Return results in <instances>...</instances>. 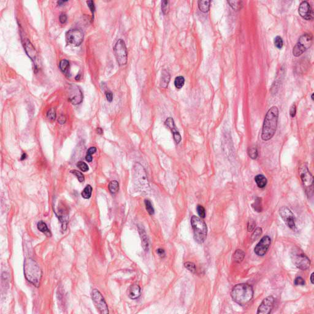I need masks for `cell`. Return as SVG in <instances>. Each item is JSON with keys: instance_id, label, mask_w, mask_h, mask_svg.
Here are the masks:
<instances>
[{"instance_id": "obj_1", "label": "cell", "mask_w": 314, "mask_h": 314, "mask_svg": "<svg viewBox=\"0 0 314 314\" xmlns=\"http://www.w3.org/2000/svg\"><path fill=\"white\" fill-rule=\"evenodd\" d=\"M279 109L277 107L273 106L267 113L263 125L261 138L263 141L270 140L275 134L277 127Z\"/></svg>"}, {"instance_id": "obj_2", "label": "cell", "mask_w": 314, "mask_h": 314, "mask_svg": "<svg viewBox=\"0 0 314 314\" xmlns=\"http://www.w3.org/2000/svg\"><path fill=\"white\" fill-rule=\"evenodd\" d=\"M231 296L235 303L243 305L252 300L253 289L247 283H239L233 288L231 291Z\"/></svg>"}, {"instance_id": "obj_3", "label": "cell", "mask_w": 314, "mask_h": 314, "mask_svg": "<svg viewBox=\"0 0 314 314\" xmlns=\"http://www.w3.org/2000/svg\"><path fill=\"white\" fill-rule=\"evenodd\" d=\"M24 274L27 280L36 287H38L42 277V272L38 264L30 258L25 260Z\"/></svg>"}, {"instance_id": "obj_4", "label": "cell", "mask_w": 314, "mask_h": 314, "mask_svg": "<svg viewBox=\"0 0 314 314\" xmlns=\"http://www.w3.org/2000/svg\"><path fill=\"white\" fill-rule=\"evenodd\" d=\"M191 225L195 240L198 244H203L206 241L207 234L206 224L198 217L193 215L191 219Z\"/></svg>"}, {"instance_id": "obj_5", "label": "cell", "mask_w": 314, "mask_h": 314, "mask_svg": "<svg viewBox=\"0 0 314 314\" xmlns=\"http://www.w3.org/2000/svg\"><path fill=\"white\" fill-rule=\"evenodd\" d=\"M291 258L293 264L301 270H306L310 266V261L304 253L298 247L294 248L291 252Z\"/></svg>"}, {"instance_id": "obj_6", "label": "cell", "mask_w": 314, "mask_h": 314, "mask_svg": "<svg viewBox=\"0 0 314 314\" xmlns=\"http://www.w3.org/2000/svg\"><path fill=\"white\" fill-rule=\"evenodd\" d=\"M300 174L306 193L309 197H312L313 196V179L312 175L310 173L308 167L304 164L301 166L300 169Z\"/></svg>"}, {"instance_id": "obj_7", "label": "cell", "mask_w": 314, "mask_h": 314, "mask_svg": "<svg viewBox=\"0 0 314 314\" xmlns=\"http://www.w3.org/2000/svg\"><path fill=\"white\" fill-rule=\"evenodd\" d=\"M312 44V36L310 34H304L302 35L298 42L293 47V54L295 57H299L310 47Z\"/></svg>"}, {"instance_id": "obj_8", "label": "cell", "mask_w": 314, "mask_h": 314, "mask_svg": "<svg viewBox=\"0 0 314 314\" xmlns=\"http://www.w3.org/2000/svg\"><path fill=\"white\" fill-rule=\"evenodd\" d=\"M114 52L116 60L120 66L126 64L128 60V52L123 39H120L117 41L114 47Z\"/></svg>"}, {"instance_id": "obj_9", "label": "cell", "mask_w": 314, "mask_h": 314, "mask_svg": "<svg viewBox=\"0 0 314 314\" xmlns=\"http://www.w3.org/2000/svg\"><path fill=\"white\" fill-rule=\"evenodd\" d=\"M92 300L95 304V307L98 309V312L101 314L109 313L108 305L104 300L103 296L100 291L96 290H93L92 292Z\"/></svg>"}, {"instance_id": "obj_10", "label": "cell", "mask_w": 314, "mask_h": 314, "mask_svg": "<svg viewBox=\"0 0 314 314\" xmlns=\"http://www.w3.org/2000/svg\"><path fill=\"white\" fill-rule=\"evenodd\" d=\"M279 215L283 222L291 229H296V218L294 214L289 208L283 206L279 209Z\"/></svg>"}, {"instance_id": "obj_11", "label": "cell", "mask_w": 314, "mask_h": 314, "mask_svg": "<svg viewBox=\"0 0 314 314\" xmlns=\"http://www.w3.org/2000/svg\"><path fill=\"white\" fill-rule=\"evenodd\" d=\"M66 40L74 46H78L84 41V35L82 30L79 29H71L66 33Z\"/></svg>"}, {"instance_id": "obj_12", "label": "cell", "mask_w": 314, "mask_h": 314, "mask_svg": "<svg viewBox=\"0 0 314 314\" xmlns=\"http://www.w3.org/2000/svg\"><path fill=\"white\" fill-rule=\"evenodd\" d=\"M69 100L74 105H77L82 102L84 96L82 91L76 85H71L69 87Z\"/></svg>"}, {"instance_id": "obj_13", "label": "cell", "mask_w": 314, "mask_h": 314, "mask_svg": "<svg viewBox=\"0 0 314 314\" xmlns=\"http://www.w3.org/2000/svg\"><path fill=\"white\" fill-rule=\"evenodd\" d=\"M271 238L268 236H265L261 239L255 247V253L258 256H264L267 252L271 245Z\"/></svg>"}, {"instance_id": "obj_14", "label": "cell", "mask_w": 314, "mask_h": 314, "mask_svg": "<svg viewBox=\"0 0 314 314\" xmlns=\"http://www.w3.org/2000/svg\"><path fill=\"white\" fill-rule=\"evenodd\" d=\"M274 304V298L272 296H267L261 302L257 310L258 314H269L273 309Z\"/></svg>"}, {"instance_id": "obj_15", "label": "cell", "mask_w": 314, "mask_h": 314, "mask_svg": "<svg viewBox=\"0 0 314 314\" xmlns=\"http://www.w3.org/2000/svg\"><path fill=\"white\" fill-rule=\"evenodd\" d=\"M300 16L306 20L313 19V12L308 1H303L299 7L298 10Z\"/></svg>"}, {"instance_id": "obj_16", "label": "cell", "mask_w": 314, "mask_h": 314, "mask_svg": "<svg viewBox=\"0 0 314 314\" xmlns=\"http://www.w3.org/2000/svg\"><path fill=\"white\" fill-rule=\"evenodd\" d=\"M165 125L172 131V132H173L174 139L176 141V143L177 144H179L181 141L182 138H181L180 133H179V131H177L176 130V127L174 124V120L171 117L168 118L166 119V120L165 121Z\"/></svg>"}, {"instance_id": "obj_17", "label": "cell", "mask_w": 314, "mask_h": 314, "mask_svg": "<svg viewBox=\"0 0 314 314\" xmlns=\"http://www.w3.org/2000/svg\"><path fill=\"white\" fill-rule=\"evenodd\" d=\"M127 293H128V296L131 300H136L141 296V287L138 284H133L128 288Z\"/></svg>"}, {"instance_id": "obj_18", "label": "cell", "mask_w": 314, "mask_h": 314, "mask_svg": "<svg viewBox=\"0 0 314 314\" xmlns=\"http://www.w3.org/2000/svg\"><path fill=\"white\" fill-rule=\"evenodd\" d=\"M58 217V218L60 220L62 225V228L63 230H66L67 228V225H68V214L66 211L62 210L58 211V214H57Z\"/></svg>"}, {"instance_id": "obj_19", "label": "cell", "mask_w": 314, "mask_h": 314, "mask_svg": "<svg viewBox=\"0 0 314 314\" xmlns=\"http://www.w3.org/2000/svg\"><path fill=\"white\" fill-rule=\"evenodd\" d=\"M25 48L28 56L31 58L32 60H34V58H36V50L33 47V45L28 39H27L25 42Z\"/></svg>"}, {"instance_id": "obj_20", "label": "cell", "mask_w": 314, "mask_h": 314, "mask_svg": "<svg viewBox=\"0 0 314 314\" xmlns=\"http://www.w3.org/2000/svg\"><path fill=\"white\" fill-rule=\"evenodd\" d=\"M255 181L257 186L259 188H261V189L265 187L267 183V179L265 177V176L262 174H258L255 177Z\"/></svg>"}, {"instance_id": "obj_21", "label": "cell", "mask_w": 314, "mask_h": 314, "mask_svg": "<svg viewBox=\"0 0 314 314\" xmlns=\"http://www.w3.org/2000/svg\"><path fill=\"white\" fill-rule=\"evenodd\" d=\"M60 69L66 76H70V62L67 60H63L59 64Z\"/></svg>"}, {"instance_id": "obj_22", "label": "cell", "mask_w": 314, "mask_h": 314, "mask_svg": "<svg viewBox=\"0 0 314 314\" xmlns=\"http://www.w3.org/2000/svg\"><path fill=\"white\" fill-rule=\"evenodd\" d=\"M170 80V75L168 71L164 70L162 72L161 79V86L163 88H166Z\"/></svg>"}, {"instance_id": "obj_23", "label": "cell", "mask_w": 314, "mask_h": 314, "mask_svg": "<svg viewBox=\"0 0 314 314\" xmlns=\"http://www.w3.org/2000/svg\"><path fill=\"white\" fill-rule=\"evenodd\" d=\"M198 7L199 10L203 12H207L210 9V3L211 1L208 0H204V1H199L198 2Z\"/></svg>"}, {"instance_id": "obj_24", "label": "cell", "mask_w": 314, "mask_h": 314, "mask_svg": "<svg viewBox=\"0 0 314 314\" xmlns=\"http://www.w3.org/2000/svg\"><path fill=\"white\" fill-rule=\"evenodd\" d=\"M245 257V253L242 250H237L233 255V260L236 263H240L243 261Z\"/></svg>"}, {"instance_id": "obj_25", "label": "cell", "mask_w": 314, "mask_h": 314, "mask_svg": "<svg viewBox=\"0 0 314 314\" xmlns=\"http://www.w3.org/2000/svg\"><path fill=\"white\" fill-rule=\"evenodd\" d=\"M92 194V187L91 186V185H87L85 186V188L84 189V190L82 191V192L81 193V195L85 199H89L91 197Z\"/></svg>"}, {"instance_id": "obj_26", "label": "cell", "mask_w": 314, "mask_h": 314, "mask_svg": "<svg viewBox=\"0 0 314 314\" xmlns=\"http://www.w3.org/2000/svg\"><path fill=\"white\" fill-rule=\"evenodd\" d=\"M109 190L110 192L113 194L116 193L119 190V184L117 181H111L109 184Z\"/></svg>"}, {"instance_id": "obj_27", "label": "cell", "mask_w": 314, "mask_h": 314, "mask_svg": "<svg viewBox=\"0 0 314 314\" xmlns=\"http://www.w3.org/2000/svg\"><path fill=\"white\" fill-rule=\"evenodd\" d=\"M252 207L254 210L258 212H261L262 211V204H261V199L260 198H257L255 200V202L253 203Z\"/></svg>"}, {"instance_id": "obj_28", "label": "cell", "mask_w": 314, "mask_h": 314, "mask_svg": "<svg viewBox=\"0 0 314 314\" xmlns=\"http://www.w3.org/2000/svg\"><path fill=\"white\" fill-rule=\"evenodd\" d=\"M185 84V79L183 76H178L174 80V85L178 88L181 89L183 87Z\"/></svg>"}, {"instance_id": "obj_29", "label": "cell", "mask_w": 314, "mask_h": 314, "mask_svg": "<svg viewBox=\"0 0 314 314\" xmlns=\"http://www.w3.org/2000/svg\"><path fill=\"white\" fill-rule=\"evenodd\" d=\"M38 229L42 233H50V230L48 229L46 223H45L43 221H40L38 223V225H37Z\"/></svg>"}, {"instance_id": "obj_30", "label": "cell", "mask_w": 314, "mask_h": 314, "mask_svg": "<svg viewBox=\"0 0 314 314\" xmlns=\"http://www.w3.org/2000/svg\"><path fill=\"white\" fill-rule=\"evenodd\" d=\"M96 152V148L95 147H91L87 151V155L85 156V159L88 162H92L93 160L92 155Z\"/></svg>"}, {"instance_id": "obj_31", "label": "cell", "mask_w": 314, "mask_h": 314, "mask_svg": "<svg viewBox=\"0 0 314 314\" xmlns=\"http://www.w3.org/2000/svg\"><path fill=\"white\" fill-rule=\"evenodd\" d=\"M228 3L234 10H239L242 8V1H229Z\"/></svg>"}, {"instance_id": "obj_32", "label": "cell", "mask_w": 314, "mask_h": 314, "mask_svg": "<svg viewBox=\"0 0 314 314\" xmlns=\"http://www.w3.org/2000/svg\"><path fill=\"white\" fill-rule=\"evenodd\" d=\"M248 154L252 159H257L258 155L257 148L256 147H250L248 150Z\"/></svg>"}, {"instance_id": "obj_33", "label": "cell", "mask_w": 314, "mask_h": 314, "mask_svg": "<svg viewBox=\"0 0 314 314\" xmlns=\"http://www.w3.org/2000/svg\"><path fill=\"white\" fill-rule=\"evenodd\" d=\"M261 234H262V228L260 227L256 228L252 235V239L253 241H256L260 237Z\"/></svg>"}, {"instance_id": "obj_34", "label": "cell", "mask_w": 314, "mask_h": 314, "mask_svg": "<svg viewBox=\"0 0 314 314\" xmlns=\"http://www.w3.org/2000/svg\"><path fill=\"white\" fill-rule=\"evenodd\" d=\"M145 204H146V209L147 212H148V214L150 215H153L154 214V209L152 206V204L151 203V202L149 201V200H145Z\"/></svg>"}, {"instance_id": "obj_35", "label": "cell", "mask_w": 314, "mask_h": 314, "mask_svg": "<svg viewBox=\"0 0 314 314\" xmlns=\"http://www.w3.org/2000/svg\"><path fill=\"white\" fill-rule=\"evenodd\" d=\"M71 173L76 176V177L77 178V179H78L79 181L80 182H83L84 181L85 179H84V176L83 174H82V173H80V172H79V171L72 170L71 171Z\"/></svg>"}, {"instance_id": "obj_36", "label": "cell", "mask_w": 314, "mask_h": 314, "mask_svg": "<svg viewBox=\"0 0 314 314\" xmlns=\"http://www.w3.org/2000/svg\"><path fill=\"white\" fill-rule=\"evenodd\" d=\"M274 43L275 46L277 49H280L282 48L283 45V40H282L281 37L277 36L276 38L274 39Z\"/></svg>"}, {"instance_id": "obj_37", "label": "cell", "mask_w": 314, "mask_h": 314, "mask_svg": "<svg viewBox=\"0 0 314 314\" xmlns=\"http://www.w3.org/2000/svg\"><path fill=\"white\" fill-rule=\"evenodd\" d=\"M162 12L164 14H167L169 11V4L168 1H163L161 3Z\"/></svg>"}, {"instance_id": "obj_38", "label": "cell", "mask_w": 314, "mask_h": 314, "mask_svg": "<svg viewBox=\"0 0 314 314\" xmlns=\"http://www.w3.org/2000/svg\"><path fill=\"white\" fill-rule=\"evenodd\" d=\"M47 117L51 120H54L56 118V110L54 108H51L47 113Z\"/></svg>"}, {"instance_id": "obj_39", "label": "cell", "mask_w": 314, "mask_h": 314, "mask_svg": "<svg viewBox=\"0 0 314 314\" xmlns=\"http://www.w3.org/2000/svg\"><path fill=\"white\" fill-rule=\"evenodd\" d=\"M185 267L187 269V270L193 272V273H195V271H196V266L193 263H191V262H186L185 263Z\"/></svg>"}, {"instance_id": "obj_40", "label": "cell", "mask_w": 314, "mask_h": 314, "mask_svg": "<svg viewBox=\"0 0 314 314\" xmlns=\"http://www.w3.org/2000/svg\"><path fill=\"white\" fill-rule=\"evenodd\" d=\"M77 166L83 172H87L89 170L88 165L84 161H79L77 164Z\"/></svg>"}, {"instance_id": "obj_41", "label": "cell", "mask_w": 314, "mask_h": 314, "mask_svg": "<svg viewBox=\"0 0 314 314\" xmlns=\"http://www.w3.org/2000/svg\"><path fill=\"white\" fill-rule=\"evenodd\" d=\"M197 212H198V215H199V217L201 218L202 219H204L206 217V211H205V209L204 208L201 206V205H198L197 206Z\"/></svg>"}, {"instance_id": "obj_42", "label": "cell", "mask_w": 314, "mask_h": 314, "mask_svg": "<svg viewBox=\"0 0 314 314\" xmlns=\"http://www.w3.org/2000/svg\"><path fill=\"white\" fill-rule=\"evenodd\" d=\"M255 226H256L255 222L252 219H250L247 224V230L249 232H251V231H253V229L255 228Z\"/></svg>"}, {"instance_id": "obj_43", "label": "cell", "mask_w": 314, "mask_h": 314, "mask_svg": "<svg viewBox=\"0 0 314 314\" xmlns=\"http://www.w3.org/2000/svg\"><path fill=\"white\" fill-rule=\"evenodd\" d=\"M294 283L295 285H301L304 286L305 285V282L304 279L301 277H297L294 281Z\"/></svg>"}, {"instance_id": "obj_44", "label": "cell", "mask_w": 314, "mask_h": 314, "mask_svg": "<svg viewBox=\"0 0 314 314\" xmlns=\"http://www.w3.org/2000/svg\"><path fill=\"white\" fill-rule=\"evenodd\" d=\"M87 3L88 4V6L89 7L90 9L92 14H93V16H94V12H95V3H94V1H92V0H90V1H87Z\"/></svg>"}, {"instance_id": "obj_45", "label": "cell", "mask_w": 314, "mask_h": 314, "mask_svg": "<svg viewBox=\"0 0 314 314\" xmlns=\"http://www.w3.org/2000/svg\"><path fill=\"white\" fill-rule=\"evenodd\" d=\"M296 107L295 104H293V105L291 106V107L290 108V116L291 117H295V115H296Z\"/></svg>"}, {"instance_id": "obj_46", "label": "cell", "mask_w": 314, "mask_h": 314, "mask_svg": "<svg viewBox=\"0 0 314 314\" xmlns=\"http://www.w3.org/2000/svg\"><path fill=\"white\" fill-rule=\"evenodd\" d=\"M105 95H106V96L107 100L110 103V102L113 101V93H112L109 90H107L105 92Z\"/></svg>"}, {"instance_id": "obj_47", "label": "cell", "mask_w": 314, "mask_h": 314, "mask_svg": "<svg viewBox=\"0 0 314 314\" xmlns=\"http://www.w3.org/2000/svg\"><path fill=\"white\" fill-rule=\"evenodd\" d=\"M59 19H60V22L62 24H65L66 22L67 21V16L65 14H63L62 13L60 16V17H59Z\"/></svg>"}, {"instance_id": "obj_48", "label": "cell", "mask_w": 314, "mask_h": 314, "mask_svg": "<svg viewBox=\"0 0 314 314\" xmlns=\"http://www.w3.org/2000/svg\"><path fill=\"white\" fill-rule=\"evenodd\" d=\"M66 121V117L63 115H61L60 117L58 119V122L60 124H64Z\"/></svg>"}, {"instance_id": "obj_49", "label": "cell", "mask_w": 314, "mask_h": 314, "mask_svg": "<svg viewBox=\"0 0 314 314\" xmlns=\"http://www.w3.org/2000/svg\"><path fill=\"white\" fill-rule=\"evenodd\" d=\"M157 253H158V255L161 257H164V255H165V252H164V250L163 249H158V250H157L156 251Z\"/></svg>"}, {"instance_id": "obj_50", "label": "cell", "mask_w": 314, "mask_h": 314, "mask_svg": "<svg viewBox=\"0 0 314 314\" xmlns=\"http://www.w3.org/2000/svg\"><path fill=\"white\" fill-rule=\"evenodd\" d=\"M96 132H97V133H98V134H102V133H103V130H102L101 128H96Z\"/></svg>"}, {"instance_id": "obj_51", "label": "cell", "mask_w": 314, "mask_h": 314, "mask_svg": "<svg viewBox=\"0 0 314 314\" xmlns=\"http://www.w3.org/2000/svg\"><path fill=\"white\" fill-rule=\"evenodd\" d=\"M27 156V155L26 153H23V154H22V156H21V158H20V160H24L25 159H26Z\"/></svg>"}, {"instance_id": "obj_52", "label": "cell", "mask_w": 314, "mask_h": 314, "mask_svg": "<svg viewBox=\"0 0 314 314\" xmlns=\"http://www.w3.org/2000/svg\"><path fill=\"white\" fill-rule=\"evenodd\" d=\"M67 1H57V3H58V5L62 6V5H63Z\"/></svg>"}, {"instance_id": "obj_53", "label": "cell", "mask_w": 314, "mask_h": 314, "mask_svg": "<svg viewBox=\"0 0 314 314\" xmlns=\"http://www.w3.org/2000/svg\"><path fill=\"white\" fill-rule=\"evenodd\" d=\"M313 274L314 273H312L311 275H310V282L312 283V284H313L314 283V282H313Z\"/></svg>"}, {"instance_id": "obj_54", "label": "cell", "mask_w": 314, "mask_h": 314, "mask_svg": "<svg viewBox=\"0 0 314 314\" xmlns=\"http://www.w3.org/2000/svg\"><path fill=\"white\" fill-rule=\"evenodd\" d=\"M311 98H312V100H313V94L312 95V97H311Z\"/></svg>"}]
</instances>
